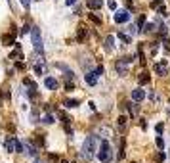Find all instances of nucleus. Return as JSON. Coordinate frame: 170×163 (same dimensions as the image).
Masks as SVG:
<instances>
[{
	"instance_id": "nucleus-1",
	"label": "nucleus",
	"mask_w": 170,
	"mask_h": 163,
	"mask_svg": "<svg viewBox=\"0 0 170 163\" xmlns=\"http://www.w3.org/2000/svg\"><path fill=\"white\" fill-rule=\"evenodd\" d=\"M96 136L94 134H90L86 140H84V144H82V157L84 159H92L94 154H96Z\"/></svg>"
},
{
	"instance_id": "nucleus-2",
	"label": "nucleus",
	"mask_w": 170,
	"mask_h": 163,
	"mask_svg": "<svg viewBox=\"0 0 170 163\" xmlns=\"http://www.w3.org/2000/svg\"><path fill=\"white\" fill-rule=\"evenodd\" d=\"M31 38H33V46H35V50H37V54H44V48H42V38H40V31H38V27H33L31 29Z\"/></svg>"
},
{
	"instance_id": "nucleus-3",
	"label": "nucleus",
	"mask_w": 170,
	"mask_h": 163,
	"mask_svg": "<svg viewBox=\"0 0 170 163\" xmlns=\"http://www.w3.org/2000/svg\"><path fill=\"white\" fill-rule=\"evenodd\" d=\"M98 157H99L101 163H109V161H111V146H109L107 140L101 142V148H99V152H98Z\"/></svg>"
},
{
	"instance_id": "nucleus-4",
	"label": "nucleus",
	"mask_w": 170,
	"mask_h": 163,
	"mask_svg": "<svg viewBox=\"0 0 170 163\" xmlns=\"http://www.w3.org/2000/svg\"><path fill=\"white\" fill-rule=\"evenodd\" d=\"M132 61V58H122L120 61H117L115 63V69L120 73V75H126L128 73V63Z\"/></svg>"
},
{
	"instance_id": "nucleus-5",
	"label": "nucleus",
	"mask_w": 170,
	"mask_h": 163,
	"mask_svg": "<svg viewBox=\"0 0 170 163\" xmlns=\"http://www.w3.org/2000/svg\"><path fill=\"white\" fill-rule=\"evenodd\" d=\"M115 21L117 23H126V21H130V12L128 10H117L115 12Z\"/></svg>"
},
{
	"instance_id": "nucleus-6",
	"label": "nucleus",
	"mask_w": 170,
	"mask_h": 163,
	"mask_svg": "<svg viewBox=\"0 0 170 163\" xmlns=\"http://www.w3.org/2000/svg\"><path fill=\"white\" fill-rule=\"evenodd\" d=\"M153 69H155V73H157V75H166V71H168V63H166V60L157 61Z\"/></svg>"
},
{
	"instance_id": "nucleus-7",
	"label": "nucleus",
	"mask_w": 170,
	"mask_h": 163,
	"mask_svg": "<svg viewBox=\"0 0 170 163\" xmlns=\"http://www.w3.org/2000/svg\"><path fill=\"white\" fill-rule=\"evenodd\" d=\"M44 86H46L48 90H58V86H59V83L55 81L54 77H46V79H44Z\"/></svg>"
},
{
	"instance_id": "nucleus-8",
	"label": "nucleus",
	"mask_w": 170,
	"mask_h": 163,
	"mask_svg": "<svg viewBox=\"0 0 170 163\" xmlns=\"http://www.w3.org/2000/svg\"><path fill=\"white\" fill-rule=\"evenodd\" d=\"M117 127H119V130H122V133H126V129H128V117L120 115V117L117 119Z\"/></svg>"
},
{
	"instance_id": "nucleus-9",
	"label": "nucleus",
	"mask_w": 170,
	"mask_h": 163,
	"mask_svg": "<svg viewBox=\"0 0 170 163\" xmlns=\"http://www.w3.org/2000/svg\"><path fill=\"white\" fill-rule=\"evenodd\" d=\"M143 98H145V92H143L142 88H134V90H132V100H134V102L140 104Z\"/></svg>"
},
{
	"instance_id": "nucleus-10",
	"label": "nucleus",
	"mask_w": 170,
	"mask_h": 163,
	"mask_svg": "<svg viewBox=\"0 0 170 163\" xmlns=\"http://www.w3.org/2000/svg\"><path fill=\"white\" fill-rule=\"evenodd\" d=\"M84 81H86V83H88L90 86H94V84L98 83V73H96V71H94V73H92V71H90V73H86Z\"/></svg>"
},
{
	"instance_id": "nucleus-11",
	"label": "nucleus",
	"mask_w": 170,
	"mask_h": 163,
	"mask_svg": "<svg viewBox=\"0 0 170 163\" xmlns=\"http://www.w3.org/2000/svg\"><path fill=\"white\" fill-rule=\"evenodd\" d=\"M86 6H88V10H99L103 6V0H88Z\"/></svg>"
},
{
	"instance_id": "nucleus-12",
	"label": "nucleus",
	"mask_w": 170,
	"mask_h": 163,
	"mask_svg": "<svg viewBox=\"0 0 170 163\" xmlns=\"http://www.w3.org/2000/svg\"><path fill=\"white\" fill-rule=\"evenodd\" d=\"M23 154H31V156H37V148L33 146V144H29V142H25V144H23Z\"/></svg>"
},
{
	"instance_id": "nucleus-13",
	"label": "nucleus",
	"mask_w": 170,
	"mask_h": 163,
	"mask_svg": "<svg viewBox=\"0 0 170 163\" xmlns=\"http://www.w3.org/2000/svg\"><path fill=\"white\" fill-rule=\"evenodd\" d=\"M2 44H4V46L15 44V42H14V35H4V37H2Z\"/></svg>"
},
{
	"instance_id": "nucleus-14",
	"label": "nucleus",
	"mask_w": 170,
	"mask_h": 163,
	"mask_svg": "<svg viewBox=\"0 0 170 163\" xmlns=\"http://www.w3.org/2000/svg\"><path fill=\"white\" fill-rule=\"evenodd\" d=\"M86 38V27H78V35H76V40L82 42Z\"/></svg>"
},
{
	"instance_id": "nucleus-15",
	"label": "nucleus",
	"mask_w": 170,
	"mask_h": 163,
	"mask_svg": "<svg viewBox=\"0 0 170 163\" xmlns=\"http://www.w3.org/2000/svg\"><path fill=\"white\" fill-rule=\"evenodd\" d=\"M138 81H140V84H147V83L151 81V75H149V73H142Z\"/></svg>"
},
{
	"instance_id": "nucleus-16",
	"label": "nucleus",
	"mask_w": 170,
	"mask_h": 163,
	"mask_svg": "<svg viewBox=\"0 0 170 163\" xmlns=\"http://www.w3.org/2000/svg\"><path fill=\"white\" fill-rule=\"evenodd\" d=\"M15 142H17L15 138H10L8 142H6V148H8V152H14V150H15Z\"/></svg>"
},
{
	"instance_id": "nucleus-17",
	"label": "nucleus",
	"mask_w": 170,
	"mask_h": 163,
	"mask_svg": "<svg viewBox=\"0 0 170 163\" xmlns=\"http://www.w3.org/2000/svg\"><path fill=\"white\" fill-rule=\"evenodd\" d=\"M23 84L27 86V88H31V90H37V84H35V81H31V79H23Z\"/></svg>"
},
{
	"instance_id": "nucleus-18",
	"label": "nucleus",
	"mask_w": 170,
	"mask_h": 163,
	"mask_svg": "<svg viewBox=\"0 0 170 163\" xmlns=\"http://www.w3.org/2000/svg\"><path fill=\"white\" fill-rule=\"evenodd\" d=\"M105 50H107V52L113 50V37H107V38H105Z\"/></svg>"
},
{
	"instance_id": "nucleus-19",
	"label": "nucleus",
	"mask_w": 170,
	"mask_h": 163,
	"mask_svg": "<svg viewBox=\"0 0 170 163\" xmlns=\"http://www.w3.org/2000/svg\"><path fill=\"white\" fill-rule=\"evenodd\" d=\"M155 144H157V148H159V150H164V140H163V136H157Z\"/></svg>"
},
{
	"instance_id": "nucleus-20",
	"label": "nucleus",
	"mask_w": 170,
	"mask_h": 163,
	"mask_svg": "<svg viewBox=\"0 0 170 163\" xmlns=\"http://www.w3.org/2000/svg\"><path fill=\"white\" fill-rule=\"evenodd\" d=\"M128 107H130V115L132 117L138 113V102H136V104H128Z\"/></svg>"
},
{
	"instance_id": "nucleus-21",
	"label": "nucleus",
	"mask_w": 170,
	"mask_h": 163,
	"mask_svg": "<svg viewBox=\"0 0 170 163\" xmlns=\"http://www.w3.org/2000/svg\"><path fill=\"white\" fill-rule=\"evenodd\" d=\"M42 123L52 125V123H54V115H50V113H48V115H44V117H42Z\"/></svg>"
},
{
	"instance_id": "nucleus-22",
	"label": "nucleus",
	"mask_w": 170,
	"mask_h": 163,
	"mask_svg": "<svg viewBox=\"0 0 170 163\" xmlns=\"http://www.w3.org/2000/svg\"><path fill=\"white\" fill-rule=\"evenodd\" d=\"M65 106L67 107H76L78 106V100H65Z\"/></svg>"
},
{
	"instance_id": "nucleus-23",
	"label": "nucleus",
	"mask_w": 170,
	"mask_h": 163,
	"mask_svg": "<svg viewBox=\"0 0 170 163\" xmlns=\"http://www.w3.org/2000/svg\"><path fill=\"white\" fill-rule=\"evenodd\" d=\"M88 17H90V19H92V21H94V23H96V25H101V19H99V17H96L94 14H88Z\"/></svg>"
},
{
	"instance_id": "nucleus-24",
	"label": "nucleus",
	"mask_w": 170,
	"mask_h": 163,
	"mask_svg": "<svg viewBox=\"0 0 170 163\" xmlns=\"http://www.w3.org/2000/svg\"><path fill=\"white\" fill-rule=\"evenodd\" d=\"M153 27H155V23H145V25H143V31H145V33H151Z\"/></svg>"
},
{
	"instance_id": "nucleus-25",
	"label": "nucleus",
	"mask_w": 170,
	"mask_h": 163,
	"mask_svg": "<svg viewBox=\"0 0 170 163\" xmlns=\"http://www.w3.org/2000/svg\"><path fill=\"white\" fill-rule=\"evenodd\" d=\"M119 38H120L122 42H126V44H130V37H126V35H122V33H119Z\"/></svg>"
},
{
	"instance_id": "nucleus-26",
	"label": "nucleus",
	"mask_w": 170,
	"mask_h": 163,
	"mask_svg": "<svg viewBox=\"0 0 170 163\" xmlns=\"http://www.w3.org/2000/svg\"><path fill=\"white\" fill-rule=\"evenodd\" d=\"M151 8H153V10H159V8H161V0H153V2H151Z\"/></svg>"
},
{
	"instance_id": "nucleus-27",
	"label": "nucleus",
	"mask_w": 170,
	"mask_h": 163,
	"mask_svg": "<svg viewBox=\"0 0 170 163\" xmlns=\"http://www.w3.org/2000/svg\"><path fill=\"white\" fill-rule=\"evenodd\" d=\"M164 157H166V156H164V154H163V152H161V154H157V157H155V159H157L159 163H161V161H164Z\"/></svg>"
},
{
	"instance_id": "nucleus-28",
	"label": "nucleus",
	"mask_w": 170,
	"mask_h": 163,
	"mask_svg": "<svg viewBox=\"0 0 170 163\" xmlns=\"http://www.w3.org/2000/svg\"><path fill=\"white\" fill-rule=\"evenodd\" d=\"M163 129H164V125H163V123H159V125L155 127V130H157V133H159V134H161V133H163Z\"/></svg>"
},
{
	"instance_id": "nucleus-29",
	"label": "nucleus",
	"mask_w": 170,
	"mask_h": 163,
	"mask_svg": "<svg viewBox=\"0 0 170 163\" xmlns=\"http://www.w3.org/2000/svg\"><path fill=\"white\" fill-rule=\"evenodd\" d=\"M111 10H117V2H115V0H109V4H107Z\"/></svg>"
},
{
	"instance_id": "nucleus-30",
	"label": "nucleus",
	"mask_w": 170,
	"mask_h": 163,
	"mask_svg": "<svg viewBox=\"0 0 170 163\" xmlns=\"http://www.w3.org/2000/svg\"><path fill=\"white\" fill-rule=\"evenodd\" d=\"M159 14H161V16H168V12H166V8H164V6L159 8Z\"/></svg>"
},
{
	"instance_id": "nucleus-31",
	"label": "nucleus",
	"mask_w": 170,
	"mask_h": 163,
	"mask_svg": "<svg viewBox=\"0 0 170 163\" xmlns=\"http://www.w3.org/2000/svg\"><path fill=\"white\" fill-rule=\"evenodd\" d=\"M21 4H23V8H29L31 6V0H21Z\"/></svg>"
},
{
	"instance_id": "nucleus-32",
	"label": "nucleus",
	"mask_w": 170,
	"mask_h": 163,
	"mask_svg": "<svg viewBox=\"0 0 170 163\" xmlns=\"http://www.w3.org/2000/svg\"><path fill=\"white\" fill-rule=\"evenodd\" d=\"M27 33H29V25H25L23 29H21V35H27Z\"/></svg>"
},
{
	"instance_id": "nucleus-33",
	"label": "nucleus",
	"mask_w": 170,
	"mask_h": 163,
	"mask_svg": "<svg viewBox=\"0 0 170 163\" xmlns=\"http://www.w3.org/2000/svg\"><path fill=\"white\" fill-rule=\"evenodd\" d=\"M35 71H37L38 75H42V67H40V65H35Z\"/></svg>"
},
{
	"instance_id": "nucleus-34",
	"label": "nucleus",
	"mask_w": 170,
	"mask_h": 163,
	"mask_svg": "<svg viewBox=\"0 0 170 163\" xmlns=\"http://www.w3.org/2000/svg\"><path fill=\"white\" fill-rule=\"evenodd\" d=\"M75 2H76V0H65V4H67V6H73Z\"/></svg>"
},
{
	"instance_id": "nucleus-35",
	"label": "nucleus",
	"mask_w": 170,
	"mask_h": 163,
	"mask_svg": "<svg viewBox=\"0 0 170 163\" xmlns=\"http://www.w3.org/2000/svg\"><path fill=\"white\" fill-rule=\"evenodd\" d=\"M63 163H69V161H65V159H63Z\"/></svg>"
},
{
	"instance_id": "nucleus-36",
	"label": "nucleus",
	"mask_w": 170,
	"mask_h": 163,
	"mask_svg": "<svg viewBox=\"0 0 170 163\" xmlns=\"http://www.w3.org/2000/svg\"><path fill=\"white\" fill-rule=\"evenodd\" d=\"M134 163H136V161H134Z\"/></svg>"
}]
</instances>
